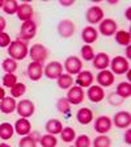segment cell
I'll list each match as a JSON object with an SVG mask.
<instances>
[{"mask_svg":"<svg viewBox=\"0 0 131 147\" xmlns=\"http://www.w3.org/2000/svg\"><path fill=\"white\" fill-rule=\"evenodd\" d=\"M8 54L9 58L17 61H22L28 57L29 54V49H28V45L21 40H15L11 42V45L8 46Z\"/></svg>","mask_w":131,"mask_h":147,"instance_id":"6da1fadb","label":"cell"},{"mask_svg":"<svg viewBox=\"0 0 131 147\" xmlns=\"http://www.w3.org/2000/svg\"><path fill=\"white\" fill-rule=\"evenodd\" d=\"M110 68L114 75H125L128 70H130V62L125 58V57H114L113 61H110Z\"/></svg>","mask_w":131,"mask_h":147,"instance_id":"7a4b0ae2","label":"cell"},{"mask_svg":"<svg viewBox=\"0 0 131 147\" xmlns=\"http://www.w3.org/2000/svg\"><path fill=\"white\" fill-rule=\"evenodd\" d=\"M29 55L33 62H38V63H43L47 59L49 55V50L46 46H43L42 43H34L29 49Z\"/></svg>","mask_w":131,"mask_h":147,"instance_id":"3957f363","label":"cell"},{"mask_svg":"<svg viewBox=\"0 0 131 147\" xmlns=\"http://www.w3.org/2000/svg\"><path fill=\"white\" fill-rule=\"evenodd\" d=\"M37 33V25L33 20H28V21H24L21 25V29H20V38L18 40L21 41H29L33 40L36 37Z\"/></svg>","mask_w":131,"mask_h":147,"instance_id":"277c9868","label":"cell"},{"mask_svg":"<svg viewBox=\"0 0 131 147\" xmlns=\"http://www.w3.org/2000/svg\"><path fill=\"white\" fill-rule=\"evenodd\" d=\"M16 110H17L18 116L21 117V118H28V117H32L34 114L36 107H34L33 101L24 98V100L18 101L17 107H16Z\"/></svg>","mask_w":131,"mask_h":147,"instance_id":"5b68a950","label":"cell"},{"mask_svg":"<svg viewBox=\"0 0 131 147\" xmlns=\"http://www.w3.org/2000/svg\"><path fill=\"white\" fill-rule=\"evenodd\" d=\"M117 29H118V24L113 18H104L102 21L98 24V32L105 37H110L116 34Z\"/></svg>","mask_w":131,"mask_h":147,"instance_id":"8992f818","label":"cell"},{"mask_svg":"<svg viewBox=\"0 0 131 147\" xmlns=\"http://www.w3.org/2000/svg\"><path fill=\"white\" fill-rule=\"evenodd\" d=\"M84 97H85V93L83 91V88H80L79 86H73L68 89L67 92V101L72 105H79L84 101Z\"/></svg>","mask_w":131,"mask_h":147,"instance_id":"52a82bcc","label":"cell"},{"mask_svg":"<svg viewBox=\"0 0 131 147\" xmlns=\"http://www.w3.org/2000/svg\"><path fill=\"white\" fill-rule=\"evenodd\" d=\"M85 18H87V21L91 24V26L95 24H100L104 20V11H102L101 7L93 5L91 8H88V11L85 13Z\"/></svg>","mask_w":131,"mask_h":147,"instance_id":"ba28073f","label":"cell"},{"mask_svg":"<svg viewBox=\"0 0 131 147\" xmlns=\"http://www.w3.org/2000/svg\"><path fill=\"white\" fill-rule=\"evenodd\" d=\"M83 67V63H81V59L72 55V57H68L66 61H64V67L66 71H67L68 75H77V74L81 71Z\"/></svg>","mask_w":131,"mask_h":147,"instance_id":"9c48e42d","label":"cell"},{"mask_svg":"<svg viewBox=\"0 0 131 147\" xmlns=\"http://www.w3.org/2000/svg\"><path fill=\"white\" fill-rule=\"evenodd\" d=\"M75 24H73L72 20L70 18H64V20H60V22L58 24V33L60 37L63 38H70V37L73 36L75 33Z\"/></svg>","mask_w":131,"mask_h":147,"instance_id":"30bf717a","label":"cell"},{"mask_svg":"<svg viewBox=\"0 0 131 147\" xmlns=\"http://www.w3.org/2000/svg\"><path fill=\"white\" fill-rule=\"evenodd\" d=\"M114 126L118 129H128L131 125V114L127 110H121L118 113H116L113 121Z\"/></svg>","mask_w":131,"mask_h":147,"instance_id":"8fae6325","label":"cell"},{"mask_svg":"<svg viewBox=\"0 0 131 147\" xmlns=\"http://www.w3.org/2000/svg\"><path fill=\"white\" fill-rule=\"evenodd\" d=\"M43 72H45V75L49 78V79L55 80L63 74V66L60 64V62L52 61L43 68Z\"/></svg>","mask_w":131,"mask_h":147,"instance_id":"7c38bea8","label":"cell"},{"mask_svg":"<svg viewBox=\"0 0 131 147\" xmlns=\"http://www.w3.org/2000/svg\"><path fill=\"white\" fill-rule=\"evenodd\" d=\"M112 126H113L112 118L107 116H100L95 121V130L98 134H106L107 131H110Z\"/></svg>","mask_w":131,"mask_h":147,"instance_id":"4fadbf2b","label":"cell"},{"mask_svg":"<svg viewBox=\"0 0 131 147\" xmlns=\"http://www.w3.org/2000/svg\"><path fill=\"white\" fill-rule=\"evenodd\" d=\"M26 72H28V76H29L30 80L38 82L43 75V64L38 63V62H32V63L28 66Z\"/></svg>","mask_w":131,"mask_h":147,"instance_id":"5bb4252c","label":"cell"},{"mask_svg":"<svg viewBox=\"0 0 131 147\" xmlns=\"http://www.w3.org/2000/svg\"><path fill=\"white\" fill-rule=\"evenodd\" d=\"M97 83L100 87H110L116 80V76L114 74L109 70H102L97 74Z\"/></svg>","mask_w":131,"mask_h":147,"instance_id":"9a60e30c","label":"cell"},{"mask_svg":"<svg viewBox=\"0 0 131 147\" xmlns=\"http://www.w3.org/2000/svg\"><path fill=\"white\" fill-rule=\"evenodd\" d=\"M87 96H88L89 101H92V102H100L105 98V91L100 86H91L88 88Z\"/></svg>","mask_w":131,"mask_h":147,"instance_id":"2e32d148","label":"cell"},{"mask_svg":"<svg viewBox=\"0 0 131 147\" xmlns=\"http://www.w3.org/2000/svg\"><path fill=\"white\" fill-rule=\"evenodd\" d=\"M13 129H15V131L17 133L18 135L25 137V135H28L32 131V123L28 118H20V119L16 121Z\"/></svg>","mask_w":131,"mask_h":147,"instance_id":"e0dca14e","label":"cell"},{"mask_svg":"<svg viewBox=\"0 0 131 147\" xmlns=\"http://www.w3.org/2000/svg\"><path fill=\"white\" fill-rule=\"evenodd\" d=\"M95 78H93V74L91 71H80L77 74V78H76V84L80 87V88H85V87H91L92 83H93Z\"/></svg>","mask_w":131,"mask_h":147,"instance_id":"ac0fdd59","label":"cell"},{"mask_svg":"<svg viewBox=\"0 0 131 147\" xmlns=\"http://www.w3.org/2000/svg\"><path fill=\"white\" fill-rule=\"evenodd\" d=\"M110 64V58L106 53H98V54H95V58H93V66L95 68L102 71L106 70Z\"/></svg>","mask_w":131,"mask_h":147,"instance_id":"d6986e66","label":"cell"},{"mask_svg":"<svg viewBox=\"0 0 131 147\" xmlns=\"http://www.w3.org/2000/svg\"><path fill=\"white\" fill-rule=\"evenodd\" d=\"M33 7L30 5V4L28 3H22L18 5L17 8V12H16V15H17V17L21 20V21H28V20H32V17H33Z\"/></svg>","mask_w":131,"mask_h":147,"instance_id":"ffe728a7","label":"cell"},{"mask_svg":"<svg viewBox=\"0 0 131 147\" xmlns=\"http://www.w3.org/2000/svg\"><path fill=\"white\" fill-rule=\"evenodd\" d=\"M81 38H83V41L85 42V45H89V43L96 42L97 38H98L97 29L93 28V26H91V25H89V26H85L84 29H83V32H81Z\"/></svg>","mask_w":131,"mask_h":147,"instance_id":"44dd1931","label":"cell"},{"mask_svg":"<svg viewBox=\"0 0 131 147\" xmlns=\"http://www.w3.org/2000/svg\"><path fill=\"white\" fill-rule=\"evenodd\" d=\"M17 102L16 100L11 96V97H4L3 100H0V112H3L4 114H11L16 110Z\"/></svg>","mask_w":131,"mask_h":147,"instance_id":"7402d4cb","label":"cell"},{"mask_svg":"<svg viewBox=\"0 0 131 147\" xmlns=\"http://www.w3.org/2000/svg\"><path fill=\"white\" fill-rule=\"evenodd\" d=\"M76 119L80 125H88L93 119V112L89 108H81V109L77 110Z\"/></svg>","mask_w":131,"mask_h":147,"instance_id":"603a6c76","label":"cell"},{"mask_svg":"<svg viewBox=\"0 0 131 147\" xmlns=\"http://www.w3.org/2000/svg\"><path fill=\"white\" fill-rule=\"evenodd\" d=\"M45 129L47 134H51V135H56V134H60L62 129H63V125L59 119H55V118H51L49 119L45 125Z\"/></svg>","mask_w":131,"mask_h":147,"instance_id":"cb8c5ba5","label":"cell"},{"mask_svg":"<svg viewBox=\"0 0 131 147\" xmlns=\"http://www.w3.org/2000/svg\"><path fill=\"white\" fill-rule=\"evenodd\" d=\"M116 93H117V96H118V97H121L122 100H125V98H128L131 96V84L128 82L119 83L118 86H117Z\"/></svg>","mask_w":131,"mask_h":147,"instance_id":"d4e9b609","label":"cell"},{"mask_svg":"<svg viewBox=\"0 0 131 147\" xmlns=\"http://www.w3.org/2000/svg\"><path fill=\"white\" fill-rule=\"evenodd\" d=\"M114 36H116L117 43H119L121 46H130V42H131L130 32H127V30H117Z\"/></svg>","mask_w":131,"mask_h":147,"instance_id":"484cf974","label":"cell"},{"mask_svg":"<svg viewBox=\"0 0 131 147\" xmlns=\"http://www.w3.org/2000/svg\"><path fill=\"white\" fill-rule=\"evenodd\" d=\"M13 134H15V129H13V126L11 123L3 122L0 125V138L1 139H4V141L11 139L13 137Z\"/></svg>","mask_w":131,"mask_h":147,"instance_id":"4316f807","label":"cell"},{"mask_svg":"<svg viewBox=\"0 0 131 147\" xmlns=\"http://www.w3.org/2000/svg\"><path fill=\"white\" fill-rule=\"evenodd\" d=\"M56 82H58V87L60 89H70L73 84L72 76L68 75V74H62L60 76L56 79Z\"/></svg>","mask_w":131,"mask_h":147,"instance_id":"83f0119b","label":"cell"},{"mask_svg":"<svg viewBox=\"0 0 131 147\" xmlns=\"http://www.w3.org/2000/svg\"><path fill=\"white\" fill-rule=\"evenodd\" d=\"M60 138H62V141L66 142V143H71L72 141H75V138H76V133H75V130H73L72 127L67 126V127L62 129Z\"/></svg>","mask_w":131,"mask_h":147,"instance_id":"f1b7e54d","label":"cell"},{"mask_svg":"<svg viewBox=\"0 0 131 147\" xmlns=\"http://www.w3.org/2000/svg\"><path fill=\"white\" fill-rule=\"evenodd\" d=\"M40 143L42 147H56L58 144V139L55 138V135L51 134H45L41 137Z\"/></svg>","mask_w":131,"mask_h":147,"instance_id":"f546056e","label":"cell"},{"mask_svg":"<svg viewBox=\"0 0 131 147\" xmlns=\"http://www.w3.org/2000/svg\"><path fill=\"white\" fill-rule=\"evenodd\" d=\"M1 8L4 9V12H5L7 15H15V13L17 12L18 3L16 0H4Z\"/></svg>","mask_w":131,"mask_h":147,"instance_id":"4dcf8cb0","label":"cell"},{"mask_svg":"<svg viewBox=\"0 0 131 147\" xmlns=\"http://www.w3.org/2000/svg\"><path fill=\"white\" fill-rule=\"evenodd\" d=\"M112 146V141L110 138L105 134H100L93 139V147H110Z\"/></svg>","mask_w":131,"mask_h":147,"instance_id":"1f68e13d","label":"cell"},{"mask_svg":"<svg viewBox=\"0 0 131 147\" xmlns=\"http://www.w3.org/2000/svg\"><path fill=\"white\" fill-rule=\"evenodd\" d=\"M1 67L5 71V74H13L17 70V62L12 58H5L1 63Z\"/></svg>","mask_w":131,"mask_h":147,"instance_id":"d6a6232c","label":"cell"},{"mask_svg":"<svg viewBox=\"0 0 131 147\" xmlns=\"http://www.w3.org/2000/svg\"><path fill=\"white\" fill-rule=\"evenodd\" d=\"M25 92H26V86H25L24 83H16L15 86L11 88V96L13 98H16V97L22 96Z\"/></svg>","mask_w":131,"mask_h":147,"instance_id":"836d02e7","label":"cell"},{"mask_svg":"<svg viewBox=\"0 0 131 147\" xmlns=\"http://www.w3.org/2000/svg\"><path fill=\"white\" fill-rule=\"evenodd\" d=\"M80 53H81V58L87 62L93 61V58H95V50H93V47L91 45H84Z\"/></svg>","mask_w":131,"mask_h":147,"instance_id":"e575fe53","label":"cell"},{"mask_svg":"<svg viewBox=\"0 0 131 147\" xmlns=\"http://www.w3.org/2000/svg\"><path fill=\"white\" fill-rule=\"evenodd\" d=\"M91 138L87 134H80L75 138V147H91Z\"/></svg>","mask_w":131,"mask_h":147,"instance_id":"d590c367","label":"cell"},{"mask_svg":"<svg viewBox=\"0 0 131 147\" xmlns=\"http://www.w3.org/2000/svg\"><path fill=\"white\" fill-rule=\"evenodd\" d=\"M17 83V76L15 74H5L3 76V86H5L7 88H12Z\"/></svg>","mask_w":131,"mask_h":147,"instance_id":"8d00e7d4","label":"cell"},{"mask_svg":"<svg viewBox=\"0 0 131 147\" xmlns=\"http://www.w3.org/2000/svg\"><path fill=\"white\" fill-rule=\"evenodd\" d=\"M20 147H37V142L34 138H32L30 135H25L24 138L20 139Z\"/></svg>","mask_w":131,"mask_h":147,"instance_id":"74e56055","label":"cell"},{"mask_svg":"<svg viewBox=\"0 0 131 147\" xmlns=\"http://www.w3.org/2000/svg\"><path fill=\"white\" fill-rule=\"evenodd\" d=\"M70 102L67 101V98H59L58 102H56V107H58V110L60 113L67 114L70 112Z\"/></svg>","mask_w":131,"mask_h":147,"instance_id":"f35d334b","label":"cell"},{"mask_svg":"<svg viewBox=\"0 0 131 147\" xmlns=\"http://www.w3.org/2000/svg\"><path fill=\"white\" fill-rule=\"evenodd\" d=\"M11 37L8 36V33H4V32H1L0 33V47H8L9 45H11Z\"/></svg>","mask_w":131,"mask_h":147,"instance_id":"ab89813d","label":"cell"},{"mask_svg":"<svg viewBox=\"0 0 131 147\" xmlns=\"http://www.w3.org/2000/svg\"><path fill=\"white\" fill-rule=\"evenodd\" d=\"M125 142L127 144H131V130L126 129V134H125Z\"/></svg>","mask_w":131,"mask_h":147,"instance_id":"60d3db41","label":"cell"},{"mask_svg":"<svg viewBox=\"0 0 131 147\" xmlns=\"http://www.w3.org/2000/svg\"><path fill=\"white\" fill-rule=\"evenodd\" d=\"M59 3H60V5H63V7H71L75 4V1H73V0H60Z\"/></svg>","mask_w":131,"mask_h":147,"instance_id":"b9f144b4","label":"cell"},{"mask_svg":"<svg viewBox=\"0 0 131 147\" xmlns=\"http://www.w3.org/2000/svg\"><path fill=\"white\" fill-rule=\"evenodd\" d=\"M5 26H7L5 18H4V17H1V16H0V33H1V32H4V29H5Z\"/></svg>","mask_w":131,"mask_h":147,"instance_id":"7bdbcfd3","label":"cell"},{"mask_svg":"<svg viewBox=\"0 0 131 147\" xmlns=\"http://www.w3.org/2000/svg\"><path fill=\"white\" fill-rule=\"evenodd\" d=\"M131 58V47L130 46H126V59H130Z\"/></svg>","mask_w":131,"mask_h":147,"instance_id":"ee69618b","label":"cell"},{"mask_svg":"<svg viewBox=\"0 0 131 147\" xmlns=\"http://www.w3.org/2000/svg\"><path fill=\"white\" fill-rule=\"evenodd\" d=\"M4 97H5V91L3 87H0V100H3Z\"/></svg>","mask_w":131,"mask_h":147,"instance_id":"f6af8a7d","label":"cell"},{"mask_svg":"<svg viewBox=\"0 0 131 147\" xmlns=\"http://www.w3.org/2000/svg\"><path fill=\"white\" fill-rule=\"evenodd\" d=\"M130 12H131V8H130V7H128V8L127 9H126V18H127V20H130Z\"/></svg>","mask_w":131,"mask_h":147,"instance_id":"bcb514c9","label":"cell"},{"mask_svg":"<svg viewBox=\"0 0 131 147\" xmlns=\"http://www.w3.org/2000/svg\"><path fill=\"white\" fill-rule=\"evenodd\" d=\"M126 76H127V80H128V83H130V79H131V72H130V70L126 72Z\"/></svg>","mask_w":131,"mask_h":147,"instance_id":"7dc6e473","label":"cell"},{"mask_svg":"<svg viewBox=\"0 0 131 147\" xmlns=\"http://www.w3.org/2000/svg\"><path fill=\"white\" fill-rule=\"evenodd\" d=\"M0 147H11V146L7 144V143H0Z\"/></svg>","mask_w":131,"mask_h":147,"instance_id":"c3c4849f","label":"cell"},{"mask_svg":"<svg viewBox=\"0 0 131 147\" xmlns=\"http://www.w3.org/2000/svg\"><path fill=\"white\" fill-rule=\"evenodd\" d=\"M109 3H110V4H117L118 1H117V0H109Z\"/></svg>","mask_w":131,"mask_h":147,"instance_id":"681fc988","label":"cell"},{"mask_svg":"<svg viewBox=\"0 0 131 147\" xmlns=\"http://www.w3.org/2000/svg\"><path fill=\"white\" fill-rule=\"evenodd\" d=\"M3 1H4V0H0V8L3 7Z\"/></svg>","mask_w":131,"mask_h":147,"instance_id":"f907efd6","label":"cell"},{"mask_svg":"<svg viewBox=\"0 0 131 147\" xmlns=\"http://www.w3.org/2000/svg\"><path fill=\"white\" fill-rule=\"evenodd\" d=\"M70 147H75V146H70Z\"/></svg>","mask_w":131,"mask_h":147,"instance_id":"816d5d0a","label":"cell"}]
</instances>
